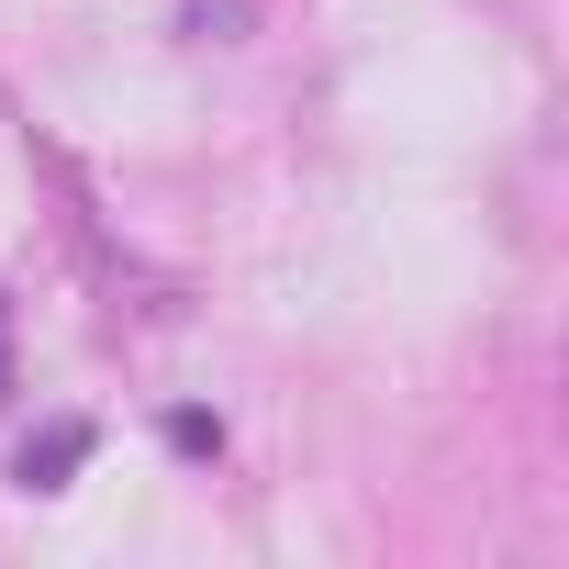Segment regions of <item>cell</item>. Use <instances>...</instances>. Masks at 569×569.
Listing matches in <instances>:
<instances>
[{
    "instance_id": "6da1fadb",
    "label": "cell",
    "mask_w": 569,
    "mask_h": 569,
    "mask_svg": "<svg viewBox=\"0 0 569 569\" xmlns=\"http://www.w3.org/2000/svg\"><path fill=\"white\" fill-rule=\"evenodd\" d=\"M68 458H79V425H57V436H46V447H23V480H57V469H68Z\"/></svg>"
},
{
    "instance_id": "7a4b0ae2",
    "label": "cell",
    "mask_w": 569,
    "mask_h": 569,
    "mask_svg": "<svg viewBox=\"0 0 569 569\" xmlns=\"http://www.w3.org/2000/svg\"><path fill=\"white\" fill-rule=\"evenodd\" d=\"M0 391H12V347H0Z\"/></svg>"
}]
</instances>
